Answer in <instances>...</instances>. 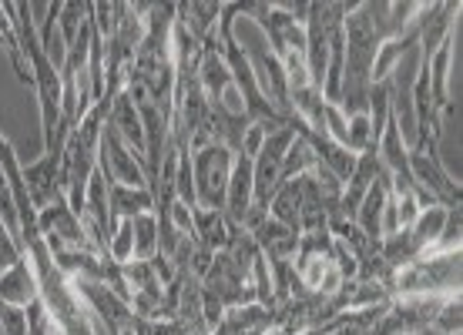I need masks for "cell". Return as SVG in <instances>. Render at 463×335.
Returning a JSON list of instances; mask_svg holds the SVG:
<instances>
[{
    "label": "cell",
    "instance_id": "7",
    "mask_svg": "<svg viewBox=\"0 0 463 335\" xmlns=\"http://www.w3.org/2000/svg\"><path fill=\"white\" fill-rule=\"evenodd\" d=\"M249 211H252V158L235 154L232 178H229V195H225V219L242 225Z\"/></svg>",
    "mask_w": 463,
    "mask_h": 335
},
{
    "label": "cell",
    "instance_id": "4",
    "mask_svg": "<svg viewBox=\"0 0 463 335\" xmlns=\"http://www.w3.org/2000/svg\"><path fill=\"white\" fill-rule=\"evenodd\" d=\"M249 235H252L255 248L262 252L266 262H292L296 258V248H299V231L286 228L282 221H276L272 215H262V219L249 225Z\"/></svg>",
    "mask_w": 463,
    "mask_h": 335
},
{
    "label": "cell",
    "instance_id": "5",
    "mask_svg": "<svg viewBox=\"0 0 463 335\" xmlns=\"http://www.w3.org/2000/svg\"><path fill=\"white\" fill-rule=\"evenodd\" d=\"M37 299H41V289H37V275L27 258L14 262L7 272H0V305L31 309Z\"/></svg>",
    "mask_w": 463,
    "mask_h": 335
},
{
    "label": "cell",
    "instance_id": "12",
    "mask_svg": "<svg viewBox=\"0 0 463 335\" xmlns=\"http://www.w3.org/2000/svg\"><path fill=\"white\" fill-rule=\"evenodd\" d=\"M131 231H135V258L138 262H151L158 255V219H155V211L135 215L131 219Z\"/></svg>",
    "mask_w": 463,
    "mask_h": 335
},
{
    "label": "cell",
    "instance_id": "11",
    "mask_svg": "<svg viewBox=\"0 0 463 335\" xmlns=\"http://www.w3.org/2000/svg\"><path fill=\"white\" fill-rule=\"evenodd\" d=\"M443 221H447V209L430 205V209L420 211L417 221L410 225V235H413V245L420 248V258H423V255H433V248L440 242Z\"/></svg>",
    "mask_w": 463,
    "mask_h": 335
},
{
    "label": "cell",
    "instance_id": "1",
    "mask_svg": "<svg viewBox=\"0 0 463 335\" xmlns=\"http://www.w3.org/2000/svg\"><path fill=\"white\" fill-rule=\"evenodd\" d=\"M460 282H463L460 252H433L400 268L393 275L390 295L393 299H417V295L453 299V295H460Z\"/></svg>",
    "mask_w": 463,
    "mask_h": 335
},
{
    "label": "cell",
    "instance_id": "15",
    "mask_svg": "<svg viewBox=\"0 0 463 335\" xmlns=\"http://www.w3.org/2000/svg\"><path fill=\"white\" fill-rule=\"evenodd\" d=\"M108 255H111L115 265L135 262V231H131V219L118 221V228L111 231V242H108Z\"/></svg>",
    "mask_w": 463,
    "mask_h": 335
},
{
    "label": "cell",
    "instance_id": "10",
    "mask_svg": "<svg viewBox=\"0 0 463 335\" xmlns=\"http://www.w3.org/2000/svg\"><path fill=\"white\" fill-rule=\"evenodd\" d=\"M108 201H111V221H125L135 219V215H145L151 211V191L148 188H125V185H111L108 191Z\"/></svg>",
    "mask_w": 463,
    "mask_h": 335
},
{
    "label": "cell",
    "instance_id": "9",
    "mask_svg": "<svg viewBox=\"0 0 463 335\" xmlns=\"http://www.w3.org/2000/svg\"><path fill=\"white\" fill-rule=\"evenodd\" d=\"M219 14L222 4H202V0H192V4H175V17L178 23H185L188 34L195 37L198 44H205L215 27H219Z\"/></svg>",
    "mask_w": 463,
    "mask_h": 335
},
{
    "label": "cell",
    "instance_id": "17",
    "mask_svg": "<svg viewBox=\"0 0 463 335\" xmlns=\"http://www.w3.org/2000/svg\"><path fill=\"white\" fill-rule=\"evenodd\" d=\"M460 231H463V209H447L440 242L433 252H460Z\"/></svg>",
    "mask_w": 463,
    "mask_h": 335
},
{
    "label": "cell",
    "instance_id": "20",
    "mask_svg": "<svg viewBox=\"0 0 463 335\" xmlns=\"http://www.w3.org/2000/svg\"><path fill=\"white\" fill-rule=\"evenodd\" d=\"M269 335H286V332H279V329H272V332H269Z\"/></svg>",
    "mask_w": 463,
    "mask_h": 335
},
{
    "label": "cell",
    "instance_id": "3",
    "mask_svg": "<svg viewBox=\"0 0 463 335\" xmlns=\"http://www.w3.org/2000/svg\"><path fill=\"white\" fill-rule=\"evenodd\" d=\"M98 172L105 174L111 185L148 188V174H145V164L135 158V151L128 148L125 141L118 138V135L108 125H105V131H101V148H98Z\"/></svg>",
    "mask_w": 463,
    "mask_h": 335
},
{
    "label": "cell",
    "instance_id": "6",
    "mask_svg": "<svg viewBox=\"0 0 463 335\" xmlns=\"http://www.w3.org/2000/svg\"><path fill=\"white\" fill-rule=\"evenodd\" d=\"M272 329H276V315H272V309L259 305V302L225 309L219 322L222 335H269Z\"/></svg>",
    "mask_w": 463,
    "mask_h": 335
},
{
    "label": "cell",
    "instance_id": "18",
    "mask_svg": "<svg viewBox=\"0 0 463 335\" xmlns=\"http://www.w3.org/2000/svg\"><path fill=\"white\" fill-rule=\"evenodd\" d=\"M27 322H31V335H64L58 329V322L47 315V309L41 305V299H37L34 305L27 309Z\"/></svg>",
    "mask_w": 463,
    "mask_h": 335
},
{
    "label": "cell",
    "instance_id": "8",
    "mask_svg": "<svg viewBox=\"0 0 463 335\" xmlns=\"http://www.w3.org/2000/svg\"><path fill=\"white\" fill-rule=\"evenodd\" d=\"M229 228H232V221L225 219V211L192 209V238H195L198 248H205V252H212V255L225 252Z\"/></svg>",
    "mask_w": 463,
    "mask_h": 335
},
{
    "label": "cell",
    "instance_id": "14",
    "mask_svg": "<svg viewBox=\"0 0 463 335\" xmlns=\"http://www.w3.org/2000/svg\"><path fill=\"white\" fill-rule=\"evenodd\" d=\"M313 168H316L313 148L296 135L289 151H286V158H282V181H292V178H299V174H309Z\"/></svg>",
    "mask_w": 463,
    "mask_h": 335
},
{
    "label": "cell",
    "instance_id": "13",
    "mask_svg": "<svg viewBox=\"0 0 463 335\" xmlns=\"http://www.w3.org/2000/svg\"><path fill=\"white\" fill-rule=\"evenodd\" d=\"M88 21H91V4H78V0H71V4H61L58 31H61V41H64V47L74 44V37L81 34V27Z\"/></svg>",
    "mask_w": 463,
    "mask_h": 335
},
{
    "label": "cell",
    "instance_id": "2",
    "mask_svg": "<svg viewBox=\"0 0 463 335\" xmlns=\"http://www.w3.org/2000/svg\"><path fill=\"white\" fill-rule=\"evenodd\" d=\"M232 164L235 151L225 144H205L192 151V185H195V209L225 211V195H229Z\"/></svg>",
    "mask_w": 463,
    "mask_h": 335
},
{
    "label": "cell",
    "instance_id": "19",
    "mask_svg": "<svg viewBox=\"0 0 463 335\" xmlns=\"http://www.w3.org/2000/svg\"><path fill=\"white\" fill-rule=\"evenodd\" d=\"M131 332L135 335H182V329L175 322H165V319H141V315H135V319H131Z\"/></svg>",
    "mask_w": 463,
    "mask_h": 335
},
{
    "label": "cell",
    "instance_id": "16",
    "mask_svg": "<svg viewBox=\"0 0 463 335\" xmlns=\"http://www.w3.org/2000/svg\"><path fill=\"white\" fill-rule=\"evenodd\" d=\"M430 329H437L440 335H460L463 332V302L460 295H453V299L443 302V309L437 312L433 325Z\"/></svg>",
    "mask_w": 463,
    "mask_h": 335
}]
</instances>
